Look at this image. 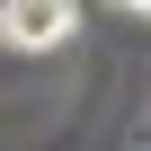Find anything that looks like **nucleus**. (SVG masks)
<instances>
[{
	"label": "nucleus",
	"mask_w": 151,
	"mask_h": 151,
	"mask_svg": "<svg viewBox=\"0 0 151 151\" xmlns=\"http://www.w3.org/2000/svg\"><path fill=\"white\" fill-rule=\"evenodd\" d=\"M133 9H151V0H133Z\"/></svg>",
	"instance_id": "2"
},
{
	"label": "nucleus",
	"mask_w": 151,
	"mask_h": 151,
	"mask_svg": "<svg viewBox=\"0 0 151 151\" xmlns=\"http://www.w3.org/2000/svg\"><path fill=\"white\" fill-rule=\"evenodd\" d=\"M71 27H80L71 0H0V45H18V53H53L71 45Z\"/></svg>",
	"instance_id": "1"
}]
</instances>
